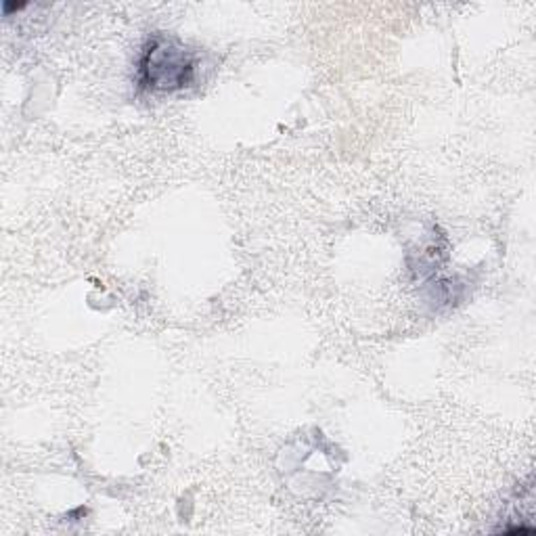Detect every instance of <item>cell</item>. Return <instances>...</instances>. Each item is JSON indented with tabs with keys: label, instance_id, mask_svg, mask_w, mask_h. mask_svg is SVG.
Here are the masks:
<instances>
[{
	"label": "cell",
	"instance_id": "cell-1",
	"mask_svg": "<svg viewBox=\"0 0 536 536\" xmlns=\"http://www.w3.org/2000/svg\"><path fill=\"white\" fill-rule=\"evenodd\" d=\"M195 70V53L181 40L157 32L143 46L136 80L143 91L172 93L194 84Z\"/></svg>",
	"mask_w": 536,
	"mask_h": 536
},
{
	"label": "cell",
	"instance_id": "cell-2",
	"mask_svg": "<svg viewBox=\"0 0 536 536\" xmlns=\"http://www.w3.org/2000/svg\"><path fill=\"white\" fill-rule=\"evenodd\" d=\"M25 3H19V5H13V3H5V13H9L11 9H24Z\"/></svg>",
	"mask_w": 536,
	"mask_h": 536
}]
</instances>
